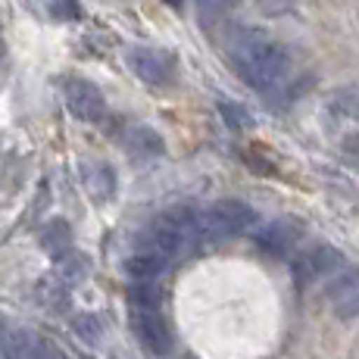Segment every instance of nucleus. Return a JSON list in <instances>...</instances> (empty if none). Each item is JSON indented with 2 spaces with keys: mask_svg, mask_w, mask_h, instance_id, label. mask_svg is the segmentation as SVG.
<instances>
[{
  "mask_svg": "<svg viewBox=\"0 0 359 359\" xmlns=\"http://www.w3.org/2000/svg\"><path fill=\"white\" fill-rule=\"evenodd\" d=\"M85 184H88V191H91V197H109L113 194V172L107 169V165L103 163H97L91 169V165H88L85 169Z\"/></svg>",
  "mask_w": 359,
  "mask_h": 359,
  "instance_id": "12",
  "label": "nucleus"
},
{
  "mask_svg": "<svg viewBox=\"0 0 359 359\" xmlns=\"http://www.w3.org/2000/svg\"><path fill=\"white\" fill-rule=\"evenodd\" d=\"M135 331L141 337V344L156 356H165L172 350V328L169 322L156 313L154 306H141L135 316Z\"/></svg>",
  "mask_w": 359,
  "mask_h": 359,
  "instance_id": "8",
  "label": "nucleus"
},
{
  "mask_svg": "<svg viewBox=\"0 0 359 359\" xmlns=\"http://www.w3.org/2000/svg\"><path fill=\"white\" fill-rule=\"evenodd\" d=\"M126 147H128L135 156H160L163 150H165V144H163V137L156 135L154 128H147V126H131V128L126 131Z\"/></svg>",
  "mask_w": 359,
  "mask_h": 359,
  "instance_id": "11",
  "label": "nucleus"
},
{
  "mask_svg": "<svg viewBox=\"0 0 359 359\" xmlns=\"http://www.w3.org/2000/svg\"><path fill=\"white\" fill-rule=\"evenodd\" d=\"M231 63L238 69V75L257 91H269L275 88L291 69V57L287 50L272 41L269 34H262L259 29H241L229 44Z\"/></svg>",
  "mask_w": 359,
  "mask_h": 359,
  "instance_id": "1",
  "label": "nucleus"
},
{
  "mask_svg": "<svg viewBox=\"0 0 359 359\" xmlns=\"http://www.w3.org/2000/svg\"><path fill=\"white\" fill-rule=\"evenodd\" d=\"M128 66L144 85H154V88L169 85L172 75H175V57L169 50H156V47H137V50H131Z\"/></svg>",
  "mask_w": 359,
  "mask_h": 359,
  "instance_id": "5",
  "label": "nucleus"
},
{
  "mask_svg": "<svg viewBox=\"0 0 359 359\" xmlns=\"http://www.w3.org/2000/svg\"><path fill=\"white\" fill-rule=\"evenodd\" d=\"M53 13H57V16L60 19H79V0H57V10H53Z\"/></svg>",
  "mask_w": 359,
  "mask_h": 359,
  "instance_id": "19",
  "label": "nucleus"
},
{
  "mask_svg": "<svg viewBox=\"0 0 359 359\" xmlns=\"http://www.w3.org/2000/svg\"><path fill=\"white\" fill-rule=\"evenodd\" d=\"M6 359H47V344L41 334L29 328H19L10 334V347H6Z\"/></svg>",
  "mask_w": 359,
  "mask_h": 359,
  "instance_id": "10",
  "label": "nucleus"
},
{
  "mask_svg": "<svg viewBox=\"0 0 359 359\" xmlns=\"http://www.w3.org/2000/svg\"><path fill=\"white\" fill-rule=\"evenodd\" d=\"M44 247L53 253V257H60L63 250H69V229L63 222H53L44 229Z\"/></svg>",
  "mask_w": 359,
  "mask_h": 359,
  "instance_id": "15",
  "label": "nucleus"
},
{
  "mask_svg": "<svg viewBox=\"0 0 359 359\" xmlns=\"http://www.w3.org/2000/svg\"><path fill=\"white\" fill-rule=\"evenodd\" d=\"M294 6V0H259V10L269 13V16H278V13H287Z\"/></svg>",
  "mask_w": 359,
  "mask_h": 359,
  "instance_id": "18",
  "label": "nucleus"
},
{
  "mask_svg": "<svg viewBox=\"0 0 359 359\" xmlns=\"http://www.w3.org/2000/svg\"><path fill=\"white\" fill-rule=\"evenodd\" d=\"M297 241H300V225L291 222V219H278V222H272L269 229H262L257 234L259 250L269 253V257H275V259L291 257Z\"/></svg>",
  "mask_w": 359,
  "mask_h": 359,
  "instance_id": "9",
  "label": "nucleus"
},
{
  "mask_svg": "<svg viewBox=\"0 0 359 359\" xmlns=\"http://www.w3.org/2000/svg\"><path fill=\"white\" fill-rule=\"evenodd\" d=\"M10 334H13V331L6 328L4 316H0V359H6V347H10Z\"/></svg>",
  "mask_w": 359,
  "mask_h": 359,
  "instance_id": "20",
  "label": "nucleus"
},
{
  "mask_svg": "<svg viewBox=\"0 0 359 359\" xmlns=\"http://www.w3.org/2000/svg\"><path fill=\"white\" fill-rule=\"evenodd\" d=\"M257 222L253 206L241 203V200H219L210 210L200 212V241H229L244 234Z\"/></svg>",
  "mask_w": 359,
  "mask_h": 359,
  "instance_id": "2",
  "label": "nucleus"
},
{
  "mask_svg": "<svg viewBox=\"0 0 359 359\" xmlns=\"http://www.w3.org/2000/svg\"><path fill=\"white\" fill-rule=\"evenodd\" d=\"M165 4H169V6H182L184 0H165Z\"/></svg>",
  "mask_w": 359,
  "mask_h": 359,
  "instance_id": "21",
  "label": "nucleus"
},
{
  "mask_svg": "<svg viewBox=\"0 0 359 359\" xmlns=\"http://www.w3.org/2000/svg\"><path fill=\"white\" fill-rule=\"evenodd\" d=\"M197 4L203 13H229L238 4H244V0H197Z\"/></svg>",
  "mask_w": 359,
  "mask_h": 359,
  "instance_id": "17",
  "label": "nucleus"
},
{
  "mask_svg": "<svg viewBox=\"0 0 359 359\" xmlns=\"http://www.w3.org/2000/svg\"><path fill=\"white\" fill-rule=\"evenodd\" d=\"M126 266H128L131 275H137V278H154V275H160L165 269V259L154 257V253H147V250H141V253H135V257H128Z\"/></svg>",
  "mask_w": 359,
  "mask_h": 359,
  "instance_id": "14",
  "label": "nucleus"
},
{
  "mask_svg": "<svg viewBox=\"0 0 359 359\" xmlns=\"http://www.w3.org/2000/svg\"><path fill=\"white\" fill-rule=\"evenodd\" d=\"M63 100L69 113L81 122H100L107 116V100H103L100 88L85 79H69L63 85Z\"/></svg>",
  "mask_w": 359,
  "mask_h": 359,
  "instance_id": "4",
  "label": "nucleus"
},
{
  "mask_svg": "<svg viewBox=\"0 0 359 359\" xmlns=\"http://www.w3.org/2000/svg\"><path fill=\"white\" fill-rule=\"evenodd\" d=\"M344 266H347V259H344L341 253L334 250V247L319 244V247H309V250H303L300 257L294 259L291 272H294L297 285H313V281L328 278V275L341 272Z\"/></svg>",
  "mask_w": 359,
  "mask_h": 359,
  "instance_id": "3",
  "label": "nucleus"
},
{
  "mask_svg": "<svg viewBox=\"0 0 359 359\" xmlns=\"http://www.w3.org/2000/svg\"><path fill=\"white\" fill-rule=\"evenodd\" d=\"M184 244H188V238H184V231L178 229L175 222H172L169 212L160 216V219H154V222L147 225V231H144V238H141V250L154 253V257H160L165 262L175 259Z\"/></svg>",
  "mask_w": 359,
  "mask_h": 359,
  "instance_id": "6",
  "label": "nucleus"
},
{
  "mask_svg": "<svg viewBox=\"0 0 359 359\" xmlns=\"http://www.w3.org/2000/svg\"><path fill=\"white\" fill-rule=\"evenodd\" d=\"M325 300L331 303L341 319H353L359 316V269H347L334 272L325 285Z\"/></svg>",
  "mask_w": 359,
  "mask_h": 359,
  "instance_id": "7",
  "label": "nucleus"
},
{
  "mask_svg": "<svg viewBox=\"0 0 359 359\" xmlns=\"http://www.w3.org/2000/svg\"><path fill=\"white\" fill-rule=\"evenodd\" d=\"M328 113L334 116V119H356L359 116V94L350 91V88L337 91L334 97L328 100Z\"/></svg>",
  "mask_w": 359,
  "mask_h": 359,
  "instance_id": "13",
  "label": "nucleus"
},
{
  "mask_svg": "<svg viewBox=\"0 0 359 359\" xmlns=\"http://www.w3.org/2000/svg\"><path fill=\"white\" fill-rule=\"evenodd\" d=\"M222 113H225V122L234 126V128L250 126V116H247V109L238 107V103H222Z\"/></svg>",
  "mask_w": 359,
  "mask_h": 359,
  "instance_id": "16",
  "label": "nucleus"
}]
</instances>
